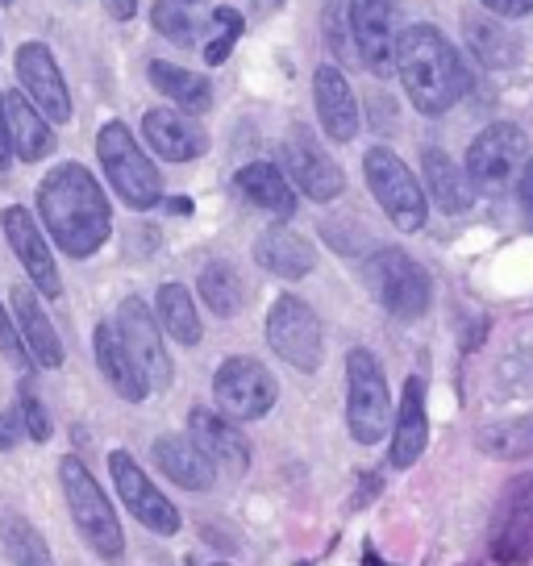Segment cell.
<instances>
[{
  "instance_id": "1",
  "label": "cell",
  "mask_w": 533,
  "mask_h": 566,
  "mask_svg": "<svg viewBox=\"0 0 533 566\" xmlns=\"http://www.w3.org/2000/svg\"><path fill=\"white\" fill-rule=\"evenodd\" d=\"M38 212L51 230V242L72 259H88L113 233V209L105 188L84 163H59L38 184Z\"/></svg>"
},
{
  "instance_id": "2",
  "label": "cell",
  "mask_w": 533,
  "mask_h": 566,
  "mask_svg": "<svg viewBox=\"0 0 533 566\" xmlns=\"http://www.w3.org/2000/svg\"><path fill=\"white\" fill-rule=\"evenodd\" d=\"M396 75L409 92V101L417 113L426 117H442L459 105L467 88H471V75L462 67V54L450 46V38L438 25H409L400 34L396 46Z\"/></svg>"
},
{
  "instance_id": "3",
  "label": "cell",
  "mask_w": 533,
  "mask_h": 566,
  "mask_svg": "<svg viewBox=\"0 0 533 566\" xmlns=\"http://www.w3.org/2000/svg\"><path fill=\"white\" fill-rule=\"evenodd\" d=\"M59 483H63V495H67L75 530L84 533V542L92 546V554L105 558V563H122L125 558L122 521H117V509H113V500L105 495V488H101L96 475L84 467V459L67 454V459L59 462Z\"/></svg>"
},
{
  "instance_id": "4",
  "label": "cell",
  "mask_w": 533,
  "mask_h": 566,
  "mask_svg": "<svg viewBox=\"0 0 533 566\" xmlns=\"http://www.w3.org/2000/svg\"><path fill=\"white\" fill-rule=\"evenodd\" d=\"M96 155H101V167H105L108 184H113V192H117L122 205H129L134 212H146L163 200L159 167L138 146V138L129 134V125L108 122L96 134Z\"/></svg>"
},
{
  "instance_id": "5",
  "label": "cell",
  "mask_w": 533,
  "mask_h": 566,
  "mask_svg": "<svg viewBox=\"0 0 533 566\" xmlns=\"http://www.w3.org/2000/svg\"><path fill=\"white\" fill-rule=\"evenodd\" d=\"M367 287H372L375 301L384 304V313L400 321L426 317L429 304H433V280L409 250H375L367 259Z\"/></svg>"
},
{
  "instance_id": "6",
  "label": "cell",
  "mask_w": 533,
  "mask_h": 566,
  "mask_svg": "<svg viewBox=\"0 0 533 566\" xmlns=\"http://www.w3.org/2000/svg\"><path fill=\"white\" fill-rule=\"evenodd\" d=\"M363 176H367V188H372L375 205L388 212V221L400 233H417L426 226L429 205H426V188L417 184L412 167L396 150L388 146H372L363 155Z\"/></svg>"
},
{
  "instance_id": "7",
  "label": "cell",
  "mask_w": 533,
  "mask_h": 566,
  "mask_svg": "<svg viewBox=\"0 0 533 566\" xmlns=\"http://www.w3.org/2000/svg\"><path fill=\"white\" fill-rule=\"evenodd\" d=\"M391 424V391L372 350L346 354V429L358 446L384 442Z\"/></svg>"
},
{
  "instance_id": "8",
  "label": "cell",
  "mask_w": 533,
  "mask_h": 566,
  "mask_svg": "<svg viewBox=\"0 0 533 566\" xmlns=\"http://www.w3.org/2000/svg\"><path fill=\"white\" fill-rule=\"evenodd\" d=\"M530 163V134L513 122H497L480 129L471 150H467V176L475 192L500 196L509 192Z\"/></svg>"
},
{
  "instance_id": "9",
  "label": "cell",
  "mask_w": 533,
  "mask_h": 566,
  "mask_svg": "<svg viewBox=\"0 0 533 566\" xmlns=\"http://www.w3.org/2000/svg\"><path fill=\"white\" fill-rule=\"evenodd\" d=\"M213 396L217 408L230 417V421H259L266 417L275 400H280V384L275 375L266 371L259 358L250 354H233L226 358L213 375Z\"/></svg>"
},
{
  "instance_id": "10",
  "label": "cell",
  "mask_w": 533,
  "mask_h": 566,
  "mask_svg": "<svg viewBox=\"0 0 533 566\" xmlns=\"http://www.w3.org/2000/svg\"><path fill=\"white\" fill-rule=\"evenodd\" d=\"M346 21L355 38V54L363 67L388 80L396 71V46H400V4L396 0H346Z\"/></svg>"
},
{
  "instance_id": "11",
  "label": "cell",
  "mask_w": 533,
  "mask_h": 566,
  "mask_svg": "<svg viewBox=\"0 0 533 566\" xmlns=\"http://www.w3.org/2000/svg\"><path fill=\"white\" fill-rule=\"evenodd\" d=\"M266 342L271 350L284 358L296 371H317L325 358V337H321L317 313L301 296H280L266 313Z\"/></svg>"
},
{
  "instance_id": "12",
  "label": "cell",
  "mask_w": 533,
  "mask_h": 566,
  "mask_svg": "<svg viewBox=\"0 0 533 566\" xmlns=\"http://www.w3.org/2000/svg\"><path fill=\"white\" fill-rule=\"evenodd\" d=\"M113 329L122 337V346L129 350L134 367L143 375L146 391H163L171 384V354L163 346L159 321L150 317V304L138 296H125L113 313Z\"/></svg>"
},
{
  "instance_id": "13",
  "label": "cell",
  "mask_w": 533,
  "mask_h": 566,
  "mask_svg": "<svg viewBox=\"0 0 533 566\" xmlns=\"http://www.w3.org/2000/svg\"><path fill=\"white\" fill-rule=\"evenodd\" d=\"M108 475H113L117 500L138 516V525H146V530L159 533V537L179 533V509L155 488V479L146 475L129 450H113V454H108Z\"/></svg>"
},
{
  "instance_id": "14",
  "label": "cell",
  "mask_w": 533,
  "mask_h": 566,
  "mask_svg": "<svg viewBox=\"0 0 533 566\" xmlns=\"http://www.w3.org/2000/svg\"><path fill=\"white\" fill-rule=\"evenodd\" d=\"M280 155H284V176L292 179V188H301L309 200L330 205V200L342 196V188H346L342 167L330 159V150H325L304 125H296V129L288 134L284 146H280Z\"/></svg>"
},
{
  "instance_id": "15",
  "label": "cell",
  "mask_w": 533,
  "mask_h": 566,
  "mask_svg": "<svg viewBox=\"0 0 533 566\" xmlns=\"http://www.w3.org/2000/svg\"><path fill=\"white\" fill-rule=\"evenodd\" d=\"M488 549L500 566H525L533 558V471L516 479L497 504Z\"/></svg>"
},
{
  "instance_id": "16",
  "label": "cell",
  "mask_w": 533,
  "mask_h": 566,
  "mask_svg": "<svg viewBox=\"0 0 533 566\" xmlns=\"http://www.w3.org/2000/svg\"><path fill=\"white\" fill-rule=\"evenodd\" d=\"M18 80L42 117H51L54 125L72 122V92L63 84V71L54 63L51 46H42V42L18 46Z\"/></svg>"
},
{
  "instance_id": "17",
  "label": "cell",
  "mask_w": 533,
  "mask_h": 566,
  "mask_svg": "<svg viewBox=\"0 0 533 566\" xmlns=\"http://www.w3.org/2000/svg\"><path fill=\"white\" fill-rule=\"evenodd\" d=\"M0 226H4V238H9V247L18 254V263L25 266L30 283H34L42 296L54 301L63 292V280H59V266H54L51 238L38 230V221L21 205H9V209L0 212Z\"/></svg>"
},
{
  "instance_id": "18",
  "label": "cell",
  "mask_w": 533,
  "mask_h": 566,
  "mask_svg": "<svg viewBox=\"0 0 533 566\" xmlns=\"http://www.w3.org/2000/svg\"><path fill=\"white\" fill-rule=\"evenodd\" d=\"M188 438H192L217 471L226 475H242L250 467V442L242 438L238 421H230L221 408H192L188 417Z\"/></svg>"
},
{
  "instance_id": "19",
  "label": "cell",
  "mask_w": 533,
  "mask_h": 566,
  "mask_svg": "<svg viewBox=\"0 0 533 566\" xmlns=\"http://www.w3.org/2000/svg\"><path fill=\"white\" fill-rule=\"evenodd\" d=\"M429 446V408H426V379L409 375L405 379V396L396 405V421H391V446L388 462L396 471L417 467V459L426 454Z\"/></svg>"
},
{
  "instance_id": "20",
  "label": "cell",
  "mask_w": 533,
  "mask_h": 566,
  "mask_svg": "<svg viewBox=\"0 0 533 566\" xmlns=\"http://www.w3.org/2000/svg\"><path fill=\"white\" fill-rule=\"evenodd\" d=\"M143 134L150 142V150L167 163H192L209 150V134L184 108H150L143 117Z\"/></svg>"
},
{
  "instance_id": "21",
  "label": "cell",
  "mask_w": 533,
  "mask_h": 566,
  "mask_svg": "<svg viewBox=\"0 0 533 566\" xmlns=\"http://www.w3.org/2000/svg\"><path fill=\"white\" fill-rule=\"evenodd\" d=\"M313 105H317V122L330 142H355L358 134V101L351 80L342 75L334 63L313 71Z\"/></svg>"
},
{
  "instance_id": "22",
  "label": "cell",
  "mask_w": 533,
  "mask_h": 566,
  "mask_svg": "<svg viewBox=\"0 0 533 566\" xmlns=\"http://www.w3.org/2000/svg\"><path fill=\"white\" fill-rule=\"evenodd\" d=\"M150 462L184 492H209L217 483V467L209 462V454L184 433H163L159 442L150 446Z\"/></svg>"
},
{
  "instance_id": "23",
  "label": "cell",
  "mask_w": 533,
  "mask_h": 566,
  "mask_svg": "<svg viewBox=\"0 0 533 566\" xmlns=\"http://www.w3.org/2000/svg\"><path fill=\"white\" fill-rule=\"evenodd\" d=\"M254 263L263 266V271H271V275H280V280H304L317 266V250H313V242L304 233L288 230L284 221H280V226L259 233Z\"/></svg>"
},
{
  "instance_id": "24",
  "label": "cell",
  "mask_w": 533,
  "mask_h": 566,
  "mask_svg": "<svg viewBox=\"0 0 533 566\" xmlns=\"http://www.w3.org/2000/svg\"><path fill=\"white\" fill-rule=\"evenodd\" d=\"M13 321H18L21 342H25V350H30V358H34L38 367L59 371V367H63V342L54 334L51 317L42 313V304H38L30 283H18V287H13Z\"/></svg>"
},
{
  "instance_id": "25",
  "label": "cell",
  "mask_w": 533,
  "mask_h": 566,
  "mask_svg": "<svg viewBox=\"0 0 533 566\" xmlns=\"http://www.w3.org/2000/svg\"><path fill=\"white\" fill-rule=\"evenodd\" d=\"M421 179H426V192L433 196V205L442 212H467L475 205V184H471V176L446 150H438V146H429L426 155H421Z\"/></svg>"
},
{
  "instance_id": "26",
  "label": "cell",
  "mask_w": 533,
  "mask_h": 566,
  "mask_svg": "<svg viewBox=\"0 0 533 566\" xmlns=\"http://www.w3.org/2000/svg\"><path fill=\"white\" fill-rule=\"evenodd\" d=\"M233 184H238V192L247 196L254 209L271 212V217H280V221H288V217L296 212V188H292V179H288L275 163H247V167L233 176Z\"/></svg>"
},
{
  "instance_id": "27",
  "label": "cell",
  "mask_w": 533,
  "mask_h": 566,
  "mask_svg": "<svg viewBox=\"0 0 533 566\" xmlns=\"http://www.w3.org/2000/svg\"><path fill=\"white\" fill-rule=\"evenodd\" d=\"M92 346H96V367H101V375H105L108 388L117 391L122 400H129V405L146 400L143 375H138V367H134L129 350L122 346V337H117V329H113V321H101V325H96Z\"/></svg>"
},
{
  "instance_id": "28",
  "label": "cell",
  "mask_w": 533,
  "mask_h": 566,
  "mask_svg": "<svg viewBox=\"0 0 533 566\" xmlns=\"http://www.w3.org/2000/svg\"><path fill=\"white\" fill-rule=\"evenodd\" d=\"M4 117H9V138H13V155L21 163H38L54 150L51 122L30 105L25 92H9L4 96Z\"/></svg>"
},
{
  "instance_id": "29",
  "label": "cell",
  "mask_w": 533,
  "mask_h": 566,
  "mask_svg": "<svg viewBox=\"0 0 533 566\" xmlns=\"http://www.w3.org/2000/svg\"><path fill=\"white\" fill-rule=\"evenodd\" d=\"M150 84L167 96V101H176L184 113H209L213 108V84L205 80V75H196L188 67H176V63H167V59H150Z\"/></svg>"
},
{
  "instance_id": "30",
  "label": "cell",
  "mask_w": 533,
  "mask_h": 566,
  "mask_svg": "<svg viewBox=\"0 0 533 566\" xmlns=\"http://www.w3.org/2000/svg\"><path fill=\"white\" fill-rule=\"evenodd\" d=\"M155 313H159V325L176 337L179 346L200 342V317H196V304L184 283H163L159 296H155Z\"/></svg>"
},
{
  "instance_id": "31",
  "label": "cell",
  "mask_w": 533,
  "mask_h": 566,
  "mask_svg": "<svg viewBox=\"0 0 533 566\" xmlns=\"http://www.w3.org/2000/svg\"><path fill=\"white\" fill-rule=\"evenodd\" d=\"M467 46L475 51L483 67H513L516 54H521V42H516L500 21L492 18H467Z\"/></svg>"
},
{
  "instance_id": "32",
  "label": "cell",
  "mask_w": 533,
  "mask_h": 566,
  "mask_svg": "<svg viewBox=\"0 0 533 566\" xmlns=\"http://www.w3.org/2000/svg\"><path fill=\"white\" fill-rule=\"evenodd\" d=\"M488 459L500 462H521L533 454V417H513V421L483 424L480 438H475Z\"/></svg>"
},
{
  "instance_id": "33",
  "label": "cell",
  "mask_w": 533,
  "mask_h": 566,
  "mask_svg": "<svg viewBox=\"0 0 533 566\" xmlns=\"http://www.w3.org/2000/svg\"><path fill=\"white\" fill-rule=\"evenodd\" d=\"M196 287H200V301L209 304L217 317H238L242 313L247 287H242V275L230 263H209L200 271Z\"/></svg>"
},
{
  "instance_id": "34",
  "label": "cell",
  "mask_w": 533,
  "mask_h": 566,
  "mask_svg": "<svg viewBox=\"0 0 533 566\" xmlns=\"http://www.w3.org/2000/svg\"><path fill=\"white\" fill-rule=\"evenodd\" d=\"M0 542L9 554V566H54V554L46 537L25 521V516H4L0 521Z\"/></svg>"
},
{
  "instance_id": "35",
  "label": "cell",
  "mask_w": 533,
  "mask_h": 566,
  "mask_svg": "<svg viewBox=\"0 0 533 566\" xmlns=\"http://www.w3.org/2000/svg\"><path fill=\"white\" fill-rule=\"evenodd\" d=\"M150 21H155V30L163 38H171L176 46H192L196 38H200V25L205 18H196L192 9H188V0H159L155 9H150Z\"/></svg>"
},
{
  "instance_id": "36",
  "label": "cell",
  "mask_w": 533,
  "mask_h": 566,
  "mask_svg": "<svg viewBox=\"0 0 533 566\" xmlns=\"http://www.w3.org/2000/svg\"><path fill=\"white\" fill-rule=\"evenodd\" d=\"M209 30H213V38L205 42V63H209V67H221V63L230 59L233 42L247 34V18H242L238 9H230V4H221V9L209 13Z\"/></svg>"
},
{
  "instance_id": "37",
  "label": "cell",
  "mask_w": 533,
  "mask_h": 566,
  "mask_svg": "<svg viewBox=\"0 0 533 566\" xmlns=\"http://www.w3.org/2000/svg\"><path fill=\"white\" fill-rule=\"evenodd\" d=\"M321 30H325V42H330L334 59H351V54H355L351 51L355 38H351V21H346V0H330V4H325Z\"/></svg>"
},
{
  "instance_id": "38",
  "label": "cell",
  "mask_w": 533,
  "mask_h": 566,
  "mask_svg": "<svg viewBox=\"0 0 533 566\" xmlns=\"http://www.w3.org/2000/svg\"><path fill=\"white\" fill-rule=\"evenodd\" d=\"M18 408H21V421H25L30 442H51V417H46V408H42V400H38V391H34L30 379L21 384Z\"/></svg>"
},
{
  "instance_id": "39",
  "label": "cell",
  "mask_w": 533,
  "mask_h": 566,
  "mask_svg": "<svg viewBox=\"0 0 533 566\" xmlns=\"http://www.w3.org/2000/svg\"><path fill=\"white\" fill-rule=\"evenodd\" d=\"M0 354H4L9 363H18V371H30V367H34V358H30L25 342H21L18 321H13V313H9L4 304H0Z\"/></svg>"
},
{
  "instance_id": "40",
  "label": "cell",
  "mask_w": 533,
  "mask_h": 566,
  "mask_svg": "<svg viewBox=\"0 0 533 566\" xmlns=\"http://www.w3.org/2000/svg\"><path fill=\"white\" fill-rule=\"evenodd\" d=\"M21 429H25V421H21V408H9V412H0V450H13V446H18Z\"/></svg>"
},
{
  "instance_id": "41",
  "label": "cell",
  "mask_w": 533,
  "mask_h": 566,
  "mask_svg": "<svg viewBox=\"0 0 533 566\" xmlns=\"http://www.w3.org/2000/svg\"><path fill=\"white\" fill-rule=\"evenodd\" d=\"M483 9H492L497 18H525L533 13V0H483Z\"/></svg>"
},
{
  "instance_id": "42",
  "label": "cell",
  "mask_w": 533,
  "mask_h": 566,
  "mask_svg": "<svg viewBox=\"0 0 533 566\" xmlns=\"http://www.w3.org/2000/svg\"><path fill=\"white\" fill-rule=\"evenodd\" d=\"M13 163V138H9V117H4V96H0V171Z\"/></svg>"
},
{
  "instance_id": "43",
  "label": "cell",
  "mask_w": 533,
  "mask_h": 566,
  "mask_svg": "<svg viewBox=\"0 0 533 566\" xmlns=\"http://www.w3.org/2000/svg\"><path fill=\"white\" fill-rule=\"evenodd\" d=\"M516 196H521V209L533 217V159L525 163V171H521V179H516Z\"/></svg>"
},
{
  "instance_id": "44",
  "label": "cell",
  "mask_w": 533,
  "mask_h": 566,
  "mask_svg": "<svg viewBox=\"0 0 533 566\" xmlns=\"http://www.w3.org/2000/svg\"><path fill=\"white\" fill-rule=\"evenodd\" d=\"M105 9H108V18L129 21L134 18V9H138V0H105Z\"/></svg>"
},
{
  "instance_id": "45",
  "label": "cell",
  "mask_w": 533,
  "mask_h": 566,
  "mask_svg": "<svg viewBox=\"0 0 533 566\" xmlns=\"http://www.w3.org/2000/svg\"><path fill=\"white\" fill-rule=\"evenodd\" d=\"M167 212H176V217H192V200H188V196H171V200H167Z\"/></svg>"
},
{
  "instance_id": "46",
  "label": "cell",
  "mask_w": 533,
  "mask_h": 566,
  "mask_svg": "<svg viewBox=\"0 0 533 566\" xmlns=\"http://www.w3.org/2000/svg\"><path fill=\"white\" fill-rule=\"evenodd\" d=\"M363 563H367V566H388V563H379V558H375V549H367V554H363Z\"/></svg>"
},
{
  "instance_id": "47",
  "label": "cell",
  "mask_w": 533,
  "mask_h": 566,
  "mask_svg": "<svg viewBox=\"0 0 533 566\" xmlns=\"http://www.w3.org/2000/svg\"><path fill=\"white\" fill-rule=\"evenodd\" d=\"M0 4H13V0H0Z\"/></svg>"
},
{
  "instance_id": "48",
  "label": "cell",
  "mask_w": 533,
  "mask_h": 566,
  "mask_svg": "<svg viewBox=\"0 0 533 566\" xmlns=\"http://www.w3.org/2000/svg\"><path fill=\"white\" fill-rule=\"evenodd\" d=\"M213 566H230V563H213Z\"/></svg>"
}]
</instances>
